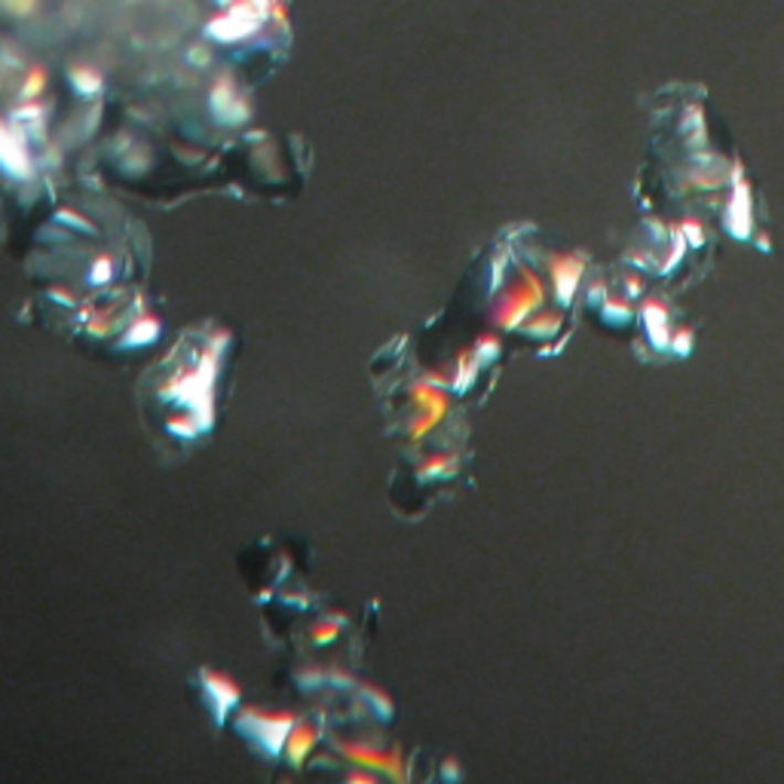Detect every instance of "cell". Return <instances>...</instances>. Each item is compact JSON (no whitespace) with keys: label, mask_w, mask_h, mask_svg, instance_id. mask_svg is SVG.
I'll return each instance as SVG.
<instances>
[{"label":"cell","mask_w":784,"mask_h":784,"mask_svg":"<svg viewBox=\"0 0 784 784\" xmlns=\"http://www.w3.org/2000/svg\"><path fill=\"white\" fill-rule=\"evenodd\" d=\"M74 83H77L81 93H95L102 86V77L95 71H74Z\"/></svg>","instance_id":"obj_4"},{"label":"cell","mask_w":784,"mask_h":784,"mask_svg":"<svg viewBox=\"0 0 784 784\" xmlns=\"http://www.w3.org/2000/svg\"><path fill=\"white\" fill-rule=\"evenodd\" d=\"M3 3H7V7H10L13 13H31L38 0H3Z\"/></svg>","instance_id":"obj_5"},{"label":"cell","mask_w":784,"mask_h":784,"mask_svg":"<svg viewBox=\"0 0 784 784\" xmlns=\"http://www.w3.org/2000/svg\"><path fill=\"white\" fill-rule=\"evenodd\" d=\"M0 169L19 178L31 176V153H28L25 141L3 120H0Z\"/></svg>","instance_id":"obj_2"},{"label":"cell","mask_w":784,"mask_h":784,"mask_svg":"<svg viewBox=\"0 0 784 784\" xmlns=\"http://www.w3.org/2000/svg\"><path fill=\"white\" fill-rule=\"evenodd\" d=\"M212 108H215V114L221 117V120H227V123L243 120L245 114H248V108H245L243 102L236 98V93H233V83L227 81V77L215 83V93H212Z\"/></svg>","instance_id":"obj_3"},{"label":"cell","mask_w":784,"mask_h":784,"mask_svg":"<svg viewBox=\"0 0 784 784\" xmlns=\"http://www.w3.org/2000/svg\"><path fill=\"white\" fill-rule=\"evenodd\" d=\"M102 279H108V261H98V264H95L93 283H102Z\"/></svg>","instance_id":"obj_6"},{"label":"cell","mask_w":784,"mask_h":784,"mask_svg":"<svg viewBox=\"0 0 784 784\" xmlns=\"http://www.w3.org/2000/svg\"><path fill=\"white\" fill-rule=\"evenodd\" d=\"M261 3L264 0H245V3H236L233 10H227L224 15H218L215 22L209 25V34L215 41H243L248 34H255L257 28V15H261Z\"/></svg>","instance_id":"obj_1"}]
</instances>
